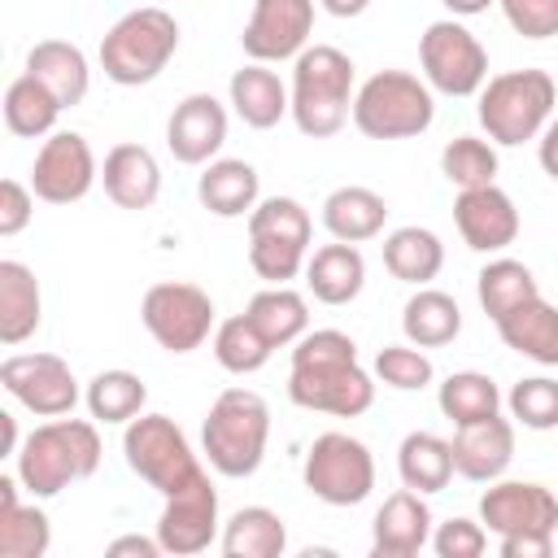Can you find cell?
<instances>
[{"instance_id":"6da1fadb","label":"cell","mask_w":558,"mask_h":558,"mask_svg":"<svg viewBox=\"0 0 558 558\" xmlns=\"http://www.w3.org/2000/svg\"><path fill=\"white\" fill-rule=\"evenodd\" d=\"M288 397L301 410L336 414V418H357L375 401V379L357 362L353 336L323 327L305 331L292 344V375H288Z\"/></svg>"},{"instance_id":"7a4b0ae2","label":"cell","mask_w":558,"mask_h":558,"mask_svg":"<svg viewBox=\"0 0 558 558\" xmlns=\"http://www.w3.org/2000/svg\"><path fill=\"white\" fill-rule=\"evenodd\" d=\"M100 466L96 418H48L17 449V480L31 497H57L74 480H92Z\"/></svg>"},{"instance_id":"3957f363","label":"cell","mask_w":558,"mask_h":558,"mask_svg":"<svg viewBox=\"0 0 558 558\" xmlns=\"http://www.w3.org/2000/svg\"><path fill=\"white\" fill-rule=\"evenodd\" d=\"M353 61L331 44H310L292 61V122L310 140H331L353 118Z\"/></svg>"},{"instance_id":"277c9868","label":"cell","mask_w":558,"mask_h":558,"mask_svg":"<svg viewBox=\"0 0 558 558\" xmlns=\"http://www.w3.org/2000/svg\"><path fill=\"white\" fill-rule=\"evenodd\" d=\"M270 440V405L253 388H227L214 397L205 423H201V449L209 466L227 480H248Z\"/></svg>"},{"instance_id":"5b68a950","label":"cell","mask_w":558,"mask_h":558,"mask_svg":"<svg viewBox=\"0 0 558 558\" xmlns=\"http://www.w3.org/2000/svg\"><path fill=\"white\" fill-rule=\"evenodd\" d=\"M174 52H179L174 13H166L161 4H140L122 13L100 39V70L118 87H140V83H153Z\"/></svg>"},{"instance_id":"8992f818","label":"cell","mask_w":558,"mask_h":558,"mask_svg":"<svg viewBox=\"0 0 558 558\" xmlns=\"http://www.w3.org/2000/svg\"><path fill=\"white\" fill-rule=\"evenodd\" d=\"M554 105H558V87L545 70H506V74H493L484 87H480V105H475V118L480 126L488 131L493 144H527L536 140L549 118H554Z\"/></svg>"},{"instance_id":"52a82bcc","label":"cell","mask_w":558,"mask_h":558,"mask_svg":"<svg viewBox=\"0 0 558 558\" xmlns=\"http://www.w3.org/2000/svg\"><path fill=\"white\" fill-rule=\"evenodd\" d=\"M436 118L427 78L410 70H379L353 96V126L366 140H410L423 135Z\"/></svg>"},{"instance_id":"ba28073f","label":"cell","mask_w":558,"mask_h":558,"mask_svg":"<svg viewBox=\"0 0 558 558\" xmlns=\"http://www.w3.org/2000/svg\"><path fill=\"white\" fill-rule=\"evenodd\" d=\"M122 453H126V466L148 488H157L161 497L179 493L183 484H192L205 471L196 462L187 436L179 432V423L166 418V414H140V418H131L126 432H122Z\"/></svg>"},{"instance_id":"9c48e42d","label":"cell","mask_w":558,"mask_h":558,"mask_svg":"<svg viewBox=\"0 0 558 558\" xmlns=\"http://www.w3.org/2000/svg\"><path fill=\"white\" fill-rule=\"evenodd\" d=\"M305 488L327 506H362L375 488V458L349 432H323L301 466Z\"/></svg>"},{"instance_id":"30bf717a","label":"cell","mask_w":558,"mask_h":558,"mask_svg":"<svg viewBox=\"0 0 558 558\" xmlns=\"http://www.w3.org/2000/svg\"><path fill=\"white\" fill-rule=\"evenodd\" d=\"M418 65L440 96H480L488 83V52L458 17H440L418 35Z\"/></svg>"},{"instance_id":"8fae6325","label":"cell","mask_w":558,"mask_h":558,"mask_svg":"<svg viewBox=\"0 0 558 558\" xmlns=\"http://www.w3.org/2000/svg\"><path fill=\"white\" fill-rule=\"evenodd\" d=\"M140 318L148 327V336L166 349V353H192L209 340L214 331V301L205 288L183 283V279H166L153 283L140 301Z\"/></svg>"},{"instance_id":"7c38bea8","label":"cell","mask_w":558,"mask_h":558,"mask_svg":"<svg viewBox=\"0 0 558 558\" xmlns=\"http://www.w3.org/2000/svg\"><path fill=\"white\" fill-rule=\"evenodd\" d=\"M4 392L39 418H61L78 405V379L57 353H13L0 362Z\"/></svg>"},{"instance_id":"4fadbf2b","label":"cell","mask_w":558,"mask_h":558,"mask_svg":"<svg viewBox=\"0 0 558 558\" xmlns=\"http://www.w3.org/2000/svg\"><path fill=\"white\" fill-rule=\"evenodd\" d=\"M100 179L96 170V153L78 131H52L31 166V187L39 201L48 205H74L92 192V183Z\"/></svg>"},{"instance_id":"5bb4252c","label":"cell","mask_w":558,"mask_h":558,"mask_svg":"<svg viewBox=\"0 0 558 558\" xmlns=\"http://www.w3.org/2000/svg\"><path fill=\"white\" fill-rule=\"evenodd\" d=\"M214 536H218V488H214L209 471H201L192 484H183L179 493L166 497L161 519H157V541L166 554L192 558V554L209 549Z\"/></svg>"},{"instance_id":"9a60e30c","label":"cell","mask_w":558,"mask_h":558,"mask_svg":"<svg viewBox=\"0 0 558 558\" xmlns=\"http://www.w3.org/2000/svg\"><path fill=\"white\" fill-rule=\"evenodd\" d=\"M314 31V0H253V13L244 22V52L248 61H296L310 48Z\"/></svg>"},{"instance_id":"2e32d148","label":"cell","mask_w":558,"mask_h":558,"mask_svg":"<svg viewBox=\"0 0 558 558\" xmlns=\"http://www.w3.org/2000/svg\"><path fill=\"white\" fill-rule=\"evenodd\" d=\"M480 523L497 536L554 532L558 527V497L536 480H493L480 497Z\"/></svg>"},{"instance_id":"e0dca14e","label":"cell","mask_w":558,"mask_h":558,"mask_svg":"<svg viewBox=\"0 0 558 558\" xmlns=\"http://www.w3.org/2000/svg\"><path fill=\"white\" fill-rule=\"evenodd\" d=\"M227 144V105L209 92H192L166 122V148L183 166H209Z\"/></svg>"},{"instance_id":"ac0fdd59","label":"cell","mask_w":558,"mask_h":558,"mask_svg":"<svg viewBox=\"0 0 558 558\" xmlns=\"http://www.w3.org/2000/svg\"><path fill=\"white\" fill-rule=\"evenodd\" d=\"M453 222L462 244L475 253H501L519 240V209L497 183L462 187L453 201Z\"/></svg>"},{"instance_id":"d6986e66","label":"cell","mask_w":558,"mask_h":558,"mask_svg":"<svg viewBox=\"0 0 558 558\" xmlns=\"http://www.w3.org/2000/svg\"><path fill=\"white\" fill-rule=\"evenodd\" d=\"M453 475L475 480V484H493L506 475L510 458H514V423L493 414L480 423H462L453 432Z\"/></svg>"},{"instance_id":"ffe728a7","label":"cell","mask_w":558,"mask_h":558,"mask_svg":"<svg viewBox=\"0 0 558 558\" xmlns=\"http://www.w3.org/2000/svg\"><path fill=\"white\" fill-rule=\"evenodd\" d=\"M423 545H432V510L423 493L401 488L384 497L371 523V554L375 558H414Z\"/></svg>"},{"instance_id":"44dd1931","label":"cell","mask_w":558,"mask_h":558,"mask_svg":"<svg viewBox=\"0 0 558 558\" xmlns=\"http://www.w3.org/2000/svg\"><path fill=\"white\" fill-rule=\"evenodd\" d=\"M100 183L118 209H148L161 196V166L144 144H113L105 153Z\"/></svg>"},{"instance_id":"7402d4cb","label":"cell","mask_w":558,"mask_h":558,"mask_svg":"<svg viewBox=\"0 0 558 558\" xmlns=\"http://www.w3.org/2000/svg\"><path fill=\"white\" fill-rule=\"evenodd\" d=\"M227 92H231L235 118L253 131H270V126H279L283 113H292V96L279 83V74L266 70V61H248L244 70H235Z\"/></svg>"},{"instance_id":"603a6c76","label":"cell","mask_w":558,"mask_h":558,"mask_svg":"<svg viewBox=\"0 0 558 558\" xmlns=\"http://www.w3.org/2000/svg\"><path fill=\"white\" fill-rule=\"evenodd\" d=\"M497 336L519 357L536 366H558V305H549L545 296H532L506 318H497Z\"/></svg>"},{"instance_id":"cb8c5ba5","label":"cell","mask_w":558,"mask_h":558,"mask_svg":"<svg viewBox=\"0 0 558 558\" xmlns=\"http://www.w3.org/2000/svg\"><path fill=\"white\" fill-rule=\"evenodd\" d=\"M305 283L314 292V301L323 305H349L362 283H366V257L357 253V244H323L305 257Z\"/></svg>"},{"instance_id":"d4e9b609","label":"cell","mask_w":558,"mask_h":558,"mask_svg":"<svg viewBox=\"0 0 558 558\" xmlns=\"http://www.w3.org/2000/svg\"><path fill=\"white\" fill-rule=\"evenodd\" d=\"M257 192H262L257 170L244 157H218L196 179V196H201V205L214 218H244V214H253Z\"/></svg>"},{"instance_id":"484cf974","label":"cell","mask_w":558,"mask_h":558,"mask_svg":"<svg viewBox=\"0 0 558 558\" xmlns=\"http://www.w3.org/2000/svg\"><path fill=\"white\" fill-rule=\"evenodd\" d=\"M44 318V296H39V279L26 262L4 257L0 262V340L13 349L22 340H31L39 331Z\"/></svg>"},{"instance_id":"4316f807","label":"cell","mask_w":558,"mask_h":558,"mask_svg":"<svg viewBox=\"0 0 558 558\" xmlns=\"http://www.w3.org/2000/svg\"><path fill=\"white\" fill-rule=\"evenodd\" d=\"M26 74H35L65 109H74L92 87V70H87L83 48L65 44V39H39L26 52Z\"/></svg>"},{"instance_id":"83f0119b","label":"cell","mask_w":558,"mask_h":558,"mask_svg":"<svg viewBox=\"0 0 558 558\" xmlns=\"http://www.w3.org/2000/svg\"><path fill=\"white\" fill-rule=\"evenodd\" d=\"M384 222H388L384 196L362 183H344L323 201V227L331 231V240L362 244V240H375L384 231Z\"/></svg>"},{"instance_id":"f1b7e54d","label":"cell","mask_w":558,"mask_h":558,"mask_svg":"<svg viewBox=\"0 0 558 558\" xmlns=\"http://www.w3.org/2000/svg\"><path fill=\"white\" fill-rule=\"evenodd\" d=\"M384 266H388L392 279L427 288L440 275V266H445V244L427 227H397L384 240Z\"/></svg>"},{"instance_id":"f546056e","label":"cell","mask_w":558,"mask_h":558,"mask_svg":"<svg viewBox=\"0 0 558 558\" xmlns=\"http://www.w3.org/2000/svg\"><path fill=\"white\" fill-rule=\"evenodd\" d=\"M401 331L410 344L418 349H440V344H453L458 331H462V310L449 292L440 288H418L405 310H401Z\"/></svg>"},{"instance_id":"4dcf8cb0","label":"cell","mask_w":558,"mask_h":558,"mask_svg":"<svg viewBox=\"0 0 558 558\" xmlns=\"http://www.w3.org/2000/svg\"><path fill=\"white\" fill-rule=\"evenodd\" d=\"M397 471L401 484L414 493H440L453 480V445L436 432H410L397 449Z\"/></svg>"},{"instance_id":"1f68e13d","label":"cell","mask_w":558,"mask_h":558,"mask_svg":"<svg viewBox=\"0 0 558 558\" xmlns=\"http://www.w3.org/2000/svg\"><path fill=\"white\" fill-rule=\"evenodd\" d=\"M283 549H288V527L266 506H244L222 523L227 558H279Z\"/></svg>"},{"instance_id":"d6a6232c","label":"cell","mask_w":558,"mask_h":558,"mask_svg":"<svg viewBox=\"0 0 558 558\" xmlns=\"http://www.w3.org/2000/svg\"><path fill=\"white\" fill-rule=\"evenodd\" d=\"M61 100L35 78V74H17L9 87H4V126L22 140H39V135H52L57 118H61Z\"/></svg>"},{"instance_id":"836d02e7","label":"cell","mask_w":558,"mask_h":558,"mask_svg":"<svg viewBox=\"0 0 558 558\" xmlns=\"http://www.w3.org/2000/svg\"><path fill=\"white\" fill-rule=\"evenodd\" d=\"M244 314L257 323V331H262L275 349L296 344V340L310 331V305H305V296L292 292L288 283H270L266 292H257Z\"/></svg>"},{"instance_id":"e575fe53","label":"cell","mask_w":558,"mask_h":558,"mask_svg":"<svg viewBox=\"0 0 558 558\" xmlns=\"http://www.w3.org/2000/svg\"><path fill=\"white\" fill-rule=\"evenodd\" d=\"M475 292H480V305H484V314H488L493 323L506 318L510 310H519L523 301L541 296L536 275H532L523 262H514V257H493V262L475 275Z\"/></svg>"},{"instance_id":"d590c367","label":"cell","mask_w":558,"mask_h":558,"mask_svg":"<svg viewBox=\"0 0 558 558\" xmlns=\"http://www.w3.org/2000/svg\"><path fill=\"white\" fill-rule=\"evenodd\" d=\"M436 405L453 427H462V423H480V418L501 414V392L484 371H453L440 384Z\"/></svg>"},{"instance_id":"8d00e7d4","label":"cell","mask_w":558,"mask_h":558,"mask_svg":"<svg viewBox=\"0 0 558 558\" xmlns=\"http://www.w3.org/2000/svg\"><path fill=\"white\" fill-rule=\"evenodd\" d=\"M83 401H87V414L96 423H131V418L144 414L148 388H144V379L135 371H100L87 384Z\"/></svg>"},{"instance_id":"74e56055","label":"cell","mask_w":558,"mask_h":558,"mask_svg":"<svg viewBox=\"0 0 558 558\" xmlns=\"http://www.w3.org/2000/svg\"><path fill=\"white\" fill-rule=\"evenodd\" d=\"M270 353H275V344L257 331V323H253L248 314H235V318H227V323L214 327V357H218V366L231 371V375H253V371H262V366L270 362Z\"/></svg>"},{"instance_id":"f35d334b","label":"cell","mask_w":558,"mask_h":558,"mask_svg":"<svg viewBox=\"0 0 558 558\" xmlns=\"http://www.w3.org/2000/svg\"><path fill=\"white\" fill-rule=\"evenodd\" d=\"M48 545H52V523L35 501L0 506V554L4 558H44Z\"/></svg>"},{"instance_id":"ab89813d","label":"cell","mask_w":558,"mask_h":558,"mask_svg":"<svg viewBox=\"0 0 558 558\" xmlns=\"http://www.w3.org/2000/svg\"><path fill=\"white\" fill-rule=\"evenodd\" d=\"M440 174L462 192V187H484L497 179V148L493 140L480 135H453L440 153Z\"/></svg>"},{"instance_id":"60d3db41","label":"cell","mask_w":558,"mask_h":558,"mask_svg":"<svg viewBox=\"0 0 558 558\" xmlns=\"http://www.w3.org/2000/svg\"><path fill=\"white\" fill-rule=\"evenodd\" d=\"M248 235H279V240H296V244L310 248L314 222H310V209L301 201H292V196H266L248 214Z\"/></svg>"},{"instance_id":"b9f144b4","label":"cell","mask_w":558,"mask_h":558,"mask_svg":"<svg viewBox=\"0 0 558 558\" xmlns=\"http://www.w3.org/2000/svg\"><path fill=\"white\" fill-rule=\"evenodd\" d=\"M510 405V418L532 427V432H554L558 427V379L549 375H532V379H519L506 397Z\"/></svg>"},{"instance_id":"7bdbcfd3","label":"cell","mask_w":558,"mask_h":558,"mask_svg":"<svg viewBox=\"0 0 558 558\" xmlns=\"http://www.w3.org/2000/svg\"><path fill=\"white\" fill-rule=\"evenodd\" d=\"M375 379L397 388V392H418L436 379V371H432V357L418 344H384L375 353Z\"/></svg>"},{"instance_id":"ee69618b","label":"cell","mask_w":558,"mask_h":558,"mask_svg":"<svg viewBox=\"0 0 558 558\" xmlns=\"http://www.w3.org/2000/svg\"><path fill=\"white\" fill-rule=\"evenodd\" d=\"M310 248L296 240H279V235H248V266L257 270V279L266 283H288L305 270Z\"/></svg>"},{"instance_id":"f6af8a7d","label":"cell","mask_w":558,"mask_h":558,"mask_svg":"<svg viewBox=\"0 0 558 558\" xmlns=\"http://www.w3.org/2000/svg\"><path fill=\"white\" fill-rule=\"evenodd\" d=\"M510 31L523 39H554L558 35V0H497Z\"/></svg>"},{"instance_id":"bcb514c9","label":"cell","mask_w":558,"mask_h":558,"mask_svg":"<svg viewBox=\"0 0 558 558\" xmlns=\"http://www.w3.org/2000/svg\"><path fill=\"white\" fill-rule=\"evenodd\" d=\"M432 549L440 558H480L488 549V527L475 519H445L432 527Z\"/></svg>"},{"instance_id":"7dc6e473","label":"cell","mask_w":558,"mask_h":558,"mask_svg":"<svg viewBox=\"0 0 558 558\" xmlns=\"http://www.w3.org/2000/svg\"><path fill=\"white\" fill-rule=\"evenodd\" d=\"M35 187H26V183H17V179H4L0 183V235L9 240V235H17V231H26V222L35 218Z\"/></svg>"},{"instance_id":"c3c4849f","label":"cell","mask_w":558,"mask_h":558,"mask_svg":"<svg viewBox=\"0 0 558 558\" xmlns=\"http://www.w3.org/2000/svg\"><path fill=\"white\" fill-rule=\"evenodd\" d=\"M497 541H501V558H549L554 554V532H514Z\"/></svg>"},{"instance_id":"681fc988","label":"cell","mask_w":558,"mask_h":558,"mask_svg":"<svg viewBox=\"0 0 558 558\" xmlns=\"http://www.w3.org/2000/svg\"><path fill=\"white\" fill-rule=\"evenodd\" d=\"M105 554H109V558H126V554H135V558H157V554H166V549H161L157 536H118V541H109Z\"/></svg>"},{"instance_id":"f907efd6","label":"cell","mask_w":558,"mask_h":558,"mask_svg":"<svg viewBox=\"0 0 558 558\" xmlns=\"http://www.w3.org/2000/svg\"><path fill=\"white\" fill-rule=\"evenodd\" d=\"M536 157H541V170L558 183V113H554L549 126L536 135Z\"/></svg>"},{"instance_id":"816d5d0a","label":"cell","mask_w":558,"mask_h":558,"mask_svg":"<svg viewBox=\"0 0 558 558\" xmlns=\"http://www.w3.org/2000/svg\"><path fill=\"white\" fill-rule=\"evenodd\" d=\"M331 17H362L371 9V0H318Z\"/></svg>"},{"instance_id":"f5cc1de1","label":"cell","mask_w":558,"mask_h":558,"mask_svg":"<svg viewBox=\"0 0 558 558\" xmlns=\"http://www.w3.org/2000/svg\"><path fill=\"white\" fill-rule=\"evenodd\" d=\"M453 17H475V13H484L488 4H497V0H440Z\"/></svg>"},{"instance_id":"db71d44e","label":"cell","mask_w":558,"mask_h":558,"mask_svg":"<svg viewBox=\"0 0 558 558\" xmlns=\"http://www.w3.org/2000/svg\"><path fill=\"white\" fill-rule=\"evenodd\" d=\"M0 432H4V453L17 458V449H22V440H17V418H13V414H0Z\"/></svg>"}]
</instances>
